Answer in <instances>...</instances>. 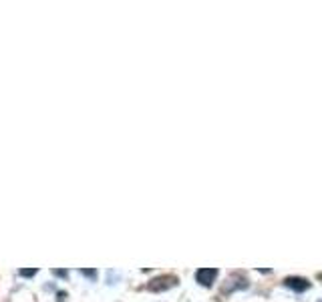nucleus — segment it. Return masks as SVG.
Listing matches in <instances>:
<instances>
[{
    "instance_id": "f257e3e1",
    "label": "nucleus",
    "mask_w": 322,
    "mask_h": 302,
    "mask_svg": "<svg viewBox=\"0 0 322 302\" xmlns=\"http://www.w3.org/2000/svg\"><path fill=\"white\" fill-rule=\"evenodd\" d=\"M177 284V278L175 276H157L149 282V290L151 292H163V290H169V288H173Z\"/></svg>"
},
{
    "instance_id": "f03ea898",
    "label": "nucleus",
    "mask_w": 322,
    "mask_h": 302,
    "mask_svg": "<svg viewBox=\"0 0 322 302\" xmlns=\"http://www.w3.org/2000/svg\"><path fill=\"white\" fill-rule=\"evenodd\" d=\"M217 276V270L215 268H199V270L195 272V278L199 284H203V286H212L214 280Z\"/></svg>"
},
{
    "instance_id": "7ed1b4c3",
    "label": "nucleus",
    "mask_w": 322,
    "mask_h": 302,
    "mask_svg": "<svg viewBox=\"0 0 322 302\" xmlns=\"http://www.w3.org/2000/svg\"><path fill=\"white\" fill-rule=\"evenodd\" d=\"M284 284H286L288 288L296 290V292H304V290L310 288V282H308L306 278H298V276H288V278L284 280Z\"/></svg>"
},
{
    "instance_id": "20e7f679",
    "label": "nucleus",
    "mask_w": 322,
    "mask_h": 302,
    "mask_svg": "<svg viewBox=\"0 0 322 302\" xmlns=\"http://www.w3.org/2000/svg\"><path fill=\"white\" fill-rule=\"evenodd\" d=\"M35 274H37V268H24V270H21V276H24V278H30Z\"/></svg>"
},
{
    "instance_id": "39448f33",
    "label": "nucleus",
    "mask_w": 322,
    "mask_h": 302,
    "mask_svg": "<svg viewBox=\"0 0 322 302\" xmlns=\"http://www.w3.org/2000/svg\"><path fill=\"white\" fill-rule=\"evenodd\" d=\"M81 274H83V276H89V278H95V276H97V272H95V270H85V268L81 270Z\"/></svg>"
},
{
    "instance_id": "423d86ee",
    "label": "nucleus",
    "mask_w": 322,
    "mask_h": 302,
    "mask_svg": "<svg viewBox=\"0 0 322 302\" xmlns=\"http://www.w3.org/2000/svg\"><path fill=\"white\" fill-rule=\"evenodd\" d=\"M55 274H57V276H66V272H64V270H55Z\"/></svg>"
}]
</instances>
